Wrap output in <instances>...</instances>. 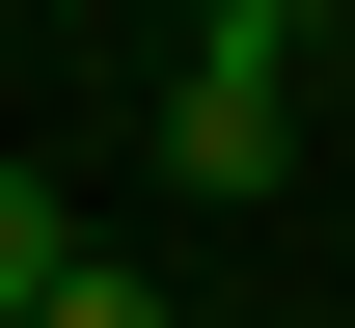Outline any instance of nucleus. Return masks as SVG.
Masks as SVG:
<instances>
[{
	"mask_svg": "<svg viewBox=\"0 0 355 328\" xmlns=\"http://www.w3.org/2000/svg\"><path fill=\"white\" fill-rule=\"evenodd\" d=\"M55 274H83V219H55V164H0V328H28Z\"/></svg>",
	"mask_w": 355,
	"mask_h": 328,
	"instance_id": "f03ea898",
	"label": "nucleus"
},
{
	"mask_svg": "<svg viewBox=\"0 0 355 328\" xmlns=\"http://www.w3.org/2000/svg\"><path fill=\"white\" fill-rule=\"evenodd\" d=\"M164 164H191V191H273V164H301V83L191 55V83H164Z\"/></svg>",
	"mask_w": 355,
	"mask_h": 328,
	"instance_id": "f257e3e1",
	"label": "nucleus"
},
{
	"mask_svg": "<svg viewBox=\"0 0 355 328\" xmlns=\"http://www.w3.org/2000/svg\"><path fill=\"white\" fill-rule=\"evenodd\" d=\"M28 328H191V301H164V274H110V246H83V274H55Z\"/></svg>",
	"mask_w": 355,
	"mask_h": 328,
	"instance_id": "7ed1b4c3",
	"label": "nucleus"
},
{
	"mask_svg": "<svg viewBox=\"0 0 355 328\" xmlns=\"http://www.w3.org/2000/svg\"><path fill=\"white\" fill-rule=\"evenodd\" d=\"M191 55H246V83H301V0H191Z\"/></svg>",
	"mask_w": 355,
	"mask_h": 328,
	"instance_id": "20e7f679",
	"label": "nucleus"
}]
</instances>
